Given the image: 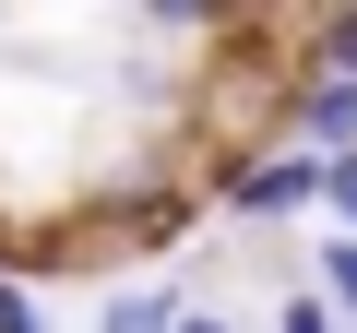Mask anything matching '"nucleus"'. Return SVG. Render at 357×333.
<instances>
[{"label": "nucleus", "mask_w": 357, "mask_h": 333, "mask_svg": "<svg viewBox=\"0 0 357 333\" xmlns=\"http://www.w3.org/2000/svg\"><path fill=\"white\" fill-rule=\"evenodd\" d=\"M203 179H178V166H131V179H96V226L119 238V250H178L203 226Z\"/></svg>", "instance_id": "f257e3e1"}, {"label": "nucleus", "mask_w": 357, "mask_h": 333, "mask_svg": "<svg viewBox=\"0 0 357 333\" xmlns=\"http://www.w3.org/2000/svg\"><path fill=\"white\" fill-rule=\"evenodd\" d=\"M215 215H238V226H286V215H321V155H298V143L227 155V166H215Z\"/></svg>", "instance_id": "f03ea898"}, {"label": "nucleus", "mask_w": 357, "mask_h": 333, "mask_svg": "<svg viewBox=\"0 0 357 333\" xmlns=\"http://www.w3.org/2000/svg\"><path fill=\"white\" fill-rule=\"evenodd\" d=\"M286 143H298V155H321V166H333V155H357V84L298 60V107H286Z\"/></svg>", "instance_id": "7ed1b4c3"}, {"label": "nucleus", "mask_w": 357, "mask_h": 333, "mask_svg": "<svg viewBox=\"0 0 357 333\" xmlns=\"http://www.w3.org/2000/svg\"><path fill=\"white\" fill-rule=\"evenodd\" d=\"M96 333H191V286L178 274H119L96 297Z\"/></svg>", "instance_id": "20e7f679"}, {"label": "nucleus", "mask_w": 357, "mask_h": 333, "mask_svg": "<svg viewBox=\"0 0 357 333\" xmlns=\"http://www.w3.org/2000/svg\"><path fill=\"white\" fill-rule=\"evenodd\" d=\"M298 60H310V72H345V84H357V13H298Z\"/></svg>", "instance_id": "39448f33"}, {"label": "nucleus", "mask_w": 357, "mask_h": 333, "mask_svg": "<svg viewBox=\"0 0 357 333\" xmlns=\"http://www.w3.org/2000/svg\"><path fill=\"white\" fill-rule=\"evenodd\" d=\"M310 286H321V297H333V321L357 333V238H321V250H310Z\"/></svg>", "instance_id": "423d86ee"}, {"label": "nucleus", "mask_w": 357, "mask_h": 333, "mask_svg": "<svg viewBox=\"0 0 357 333\" xmlns=\"http://www.w3.org/2000/svg\"><path fill=\"white\" fill-rule=\"evenodd\" d=\"M274 333H345V321H333L321 286H286V297H274Z\"/></svg>", "instance_id": "0eeeda50"}, {"label": "nucleus", "mask_w": 357, "mask_h": 333, "mask_svg": "<svg viewBox=\"0 0 357 333\" xmlns=\"http://www.w3.org/2000/svg\"><path fill=\"white\" fill-rule=\"evenodd\" d=\"M321 215H333V238H357V155L321 166Z\"/></svg>", "instance_id": "6e6552de"}, {"label": "nucleus", "mask_w": 357, "mask_h": 333, "mask_svg": "<svg viewBox=\"0 0 357 333\" xmlns=\"http://www.w3.org/2000/svg\"><path fill=\"white\" fill-rule=\"evenodd\" d=\"M0 333H48V309H36V286H24V274H0Z\"/></svg>", "instance_id": "1a4fd4ad"}, {"label": "nucleus", "mask_w": 357, "mask_h": 333, "mask_svg": "<svg viewBox=\"0 0 357 333\" xmlns=\"http://www.w3.org/2000/svg\"><path fill=\"white\" fill-rule=\"evenodd\" d=\"M191 333H238V321H227V309H191Z\"/></svg>", "instance_id": "9d476101"}]
</instances>
